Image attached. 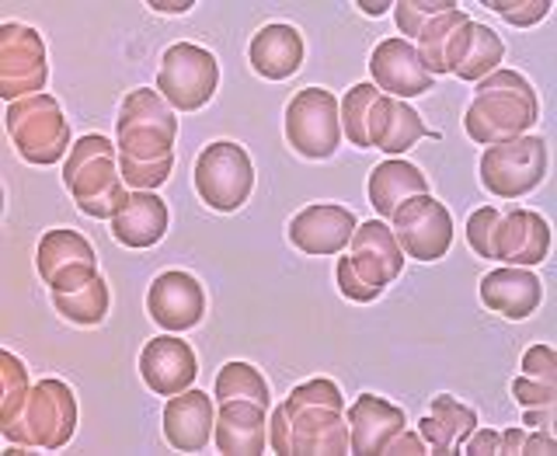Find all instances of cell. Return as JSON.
I'll list each match as a JSON object with an SVG mask.
<instances>
[{"instance_id":"cell-37","label":"cell","mask_w":557,"mask_h":456,"mask_svg":"<svg viewBox=\"0 0 557 456\" xmlns=\"http://www.w3.org/2000/svg\"><path fill=\"white\" fill-rule=\"evenodd\" d=\"M484 8H492L495 14H502L505 22L516 28H530L540 25L550 14V0H487Z\"/></svg>"},{"instance_id":"cell-9","label":"cell","mask_w":557,"mask_h":456,"mask_svg":"<svg viewBox=\"0 0 557 456\" xmlns=\"http://www.w3.org/2000/svg\"><path fill=\"white\" fill-rule=\"evenodd\" d=\"M191 182H196L199 199L213 213H237L251 199L255 188L251 157L234 139H216V144L202 147V153L196 157Z\"/></svg>"},{"instance_id":"cell-12","label":"cell","mask_w":557,"mask_h":456,"mask_svg":"<svg viewBox=\"0 0 557 456\" xmlns=\"http://www.w3.org/2000/svg\"><path fill=\"white\" fill-rule=\"evenodd\" d=\"M286 139L307 161H327L342 144L338 98L324 87H304L286 104Z\"/></svg>"},{"instance_id":"cell-41","label":"cell","mask_w":557,"mask_h":456,"mask_svg":"<svg viewBox=\"0 0 557 456\" xmlns=\"http://www.w3.org/2000/svg\"><path fill=\"white\" fill-rule=\"evenodd\" d=\"M460 453H467V456H495V453H502V432H495V429H474L463 440Z\"/></svg>"},{"instance_id":"cell-45","label":"cell","mask_w":557,"mask_h":456,"mask_svg":"<svg viewBox=\"0 0 557 456\" xmlns=\"http://www.w3.org/2000/svg\"><path fill=\"white\" fill-rule=\"evenodd\" d=\"M153 11H161V14H182V11H188L191 4H150Z\"/></svg>"},{"instance_id":"cell-42","label":"cell","mask_w":557,"mask_h":456,"mask_svg":"<svg viewBox=\"0 0 557 456\" xmlns=\"http://www.w3.org/2000/svg\"><path fill=\"white\" fill-rule=\"evenodd\" d=\"M522 453H533V456H550L557 453V443L550 440V432L544 429H536V432H527V440H522Z\"/></svg>"},{"instance_id":"cell-24","label":"cell","mask_w":557,"mask_h":456,"mask_svg":"<svg viewBox=\"0 0 557 456\" xmlns=\"http://www.w3.org/2000/svg\"><path fill=\"white\" fill-rule=\"evenodd\" d=\"M370 147L383 150L387 157H400L405 150H411L422 136H435L425 130L422 115H418L408 101L380 95L370 109Z\"/></svg>"},{"instance_id":"cell-6","label":"cell","mask_w":557,"mask_h":456,"mask_svg":"<svg viewBox=\"0 0 557 456\" xmlns=\"http://www.w3.org/2000/svg\"><path fill=\"white\" fill-rule=\"evenodd\" d=\"M4 429V440L14 446H28V449H63L77 432V397L66 387L63 380H39L32 383L28 400L22 415L14 418Z\"/></svg>"},{"instance_id":"cell-30","label":"cell","mask_w":557,"mask_h":456,"mask_svg":"<svg viewBox=\"0 0 557 456\" xmlns=\"http://www.w3.org/2000/svg\"><path fill=\"white\" fill-rule=\"evenodd\" d=\"M109 304H112V293H109V283H104V275H98L95 283H87L74 293H52L57 313H63L70 324H81V328L101 324L104 313H109Z\"/></svg>"},{"instance_id":"cell-13","label":"cell","mask_w":557,"mask_h":456,"mask_svg":"<svg viewBox=\"0 0 557 456\" xmlns=\"http://www.w3.org/2000/svg\"><path fill=\"white\" fill-rule=\"evenodd\" d=\"M49 81L46 42L32 25H0V98L8 104L42 95Z\"/></svg>"},{"instance_id":"cell-46","label":"cell","mask_w":557,"mask_h":456,"mask_svg":"<svg viewBox=\"0 0 557 456\" xmlns=\"http://www.w3.org/2000/svg\"><path fill=\"white\" fill-rule=\"evenodd\" d=\"M366 14H387V8H394V4H359Z\"/></svg>"},{"instance_id":"cell-26","label":"cell","mask_w":557,"mask_h":456,"mask_svg":"<svg viewBox=\"0 0 557 456\" xmlns=\"http://www.w3.org/2000/svg\"><path fill=\"white\" fill-rule=\"evenodd\" d=\"M168 202L153 192H133L112 217V237L126 248H153L168 234Z\"/></svg>"},{"instance_id":"cell-39","label":"cell","mask_w":557,"mask_h":456,"mask_svg":"<svg viewBox=\"0 0 557 456\" xmlns=\"http://www.w3.org/2000/svg\"><path fill=\"white\" fill-rule=\"evenodd\" d=\"M522 377L557 383V356L550 345H533L527 356H522Z\"/></svg>"},{"instance_id":"cell-27","label":"cell","mask_w":557,"mask_h":456,"mask_svg":"<svg viewBox=\"0 0 557 456\" xmlns=\"http://www.w3.org/2000/svg\"><path fill=\"white\" fill-rule=\"evenodd\" d=\"M251 70L265 81H289L304 66V35L293 25H265L248 46Z\"/></svg>"},{"instance_id":"cell-4","label":"cell","mask_w":557,"mask_h":456,"mask_svg":"<svg viewBox=\"0 0 557 456\" xmlns=\"http://www.w3.org/2000/svg\"><path fill=\"white\" fill-rule=\"evenodd\" d=\"M63 185L70 188L81 213L95 220H112L122 199L129 196L119 171V147L101 133L81 136L63 161Z\"/></svg>"},{"instance_id":"cell-38","label":"cell","mask_w":557,"mask_h":456,"mask_svg":"<svg viewBox=\"0 0 557 456\" xmlns=\"http://www.w3.org/2000/svg\"><path fill=\"white\" fill-rule=\"evenodd\" d=\"M512 397L522 408H544V405H557V383H544L533 377H519L512 383Z\"/></svg>"},{"instance_id":"cell-2","label":"cell","mask_w":557,"mask_h":456,"mask_svg":"<svg viewBox=\"0 0 557 456\" xmlns=\"http://www.w3.org/2000/svg\"><path fill=\"white\" fill-rule=\"evenodd\" d=\"M540 101L533 84L516 70L498 66L474 87V101L463 115L467 136L481 147H498L527 136L536 126Z\"/></svg>"},{"instance_id":"cell-5","label":"cell","mask_w":557,"mask_h":456,"mask_svg":"<svg viewBox=\"0 0 557 456\" xmlns=\"http://www.w3.org/2000/svg\"><path fill=\"white\" fill-rule=\"evenodd\" d=\"M400 269H405V251H400L391 223L366 220L362 226H356L352 241H348V255L338 258L335 279L345 300L373 304L400 275Z\"/></svg>"},{"instance_id":"cell-17","label":"cell","mask_w":557,"mask_h":456,"mask_svg":"<svg viewBox=\"0 0 557 456\" xmlns=\"http://www.w3.org/2000/svg\"><path fill=\"white\" fill-rule=\"evenodd\" d=\"M370 74H373V87H380L383 95L400 98V101L425 95L435 84L422 52L408 39H383L370 57Z\"/></svg>"},{"instance_id":"cell-19","label":"cell","mask_w":557,"mask_h":456,"mask_svg":"<svg viewBox=\"0 0 557 456\" xmlns=\"http://www.w3.org/2000/svg\"><path fill=\"white\" fill-rule=\"evenodd\" d=\"M356 217L345 206L335 202H318L300 209L289 220V241L296 251L304 255H338L348 248V241L356 234Z\"/></svg>"},{"instance_id":"cell-15","label":"cell","mask_w":557,"mask_h":456,"mask_svg":"<svg viewBox=\"0 0 557 456\" xmlns=\"http://www.w3.org/2000/svg\"><path fill=\"white\" fill-rule=\"evenodd\" d=\"M35 266L49 293H74L101 275L91 241L77 231H46L35 251Z\"/></svg>"},{"instance_id":"cell-43","label":"cell","mask_w":557,"mask_h":456,"mask_svg":"<svg viewBox=\"0 0 557 456\" xmlns=\"http://www.w3.org/2000/svg\"><path fill=\"white\" fill-rule=\"evenodd\" d=\"M522 426H536V429H550L554 426V405L544 408H522Z\"/></svg>"},{"instance_id":"cell-25","label":"cell","mask_w":557,"mask_h":456,"mask_svg":"<svg viewBox=\"0 0 557 456\" xmlns=\"http://www.w3.org/2000/svg\"><path fill=\"white\" fill-rule=\"evenodd\" d=\"M265 411L255 405V400H223L216 426H213V440L220 453H234V456H258L269 446V422Z\"/></svg>"},{"instance_id":"cell-10","label":"cell","mask_w":557,"mask_h":456,"mask_svg":"<svg viewBox=\"0 0 557 456\" xmlns=\"http://www.w3.org/2000/svg\"><path fill=\"white\" fill-rule=\"evenodd\" d=\"M220 87V63L209 49L191 42H174L161 70H157V91L174 112H199Z\"/></svg>"},{"instance_id":"cell-18","label":"cell","mask_w":557,"mask_h":456,"mask_svg":"<svg viewBox=\"0 0 557 456\" xmlns=\"http://www.w3.org/2000/svg\"><path fill=\"white\" fill-rule=\"evenodd\" d=\"M199 373V359L191 353V345L174 338V335H161L150 338L139 353V377H144L147 387L157 397H174L188 391L196 383Z\"/></svg>"},{"instance_id":"cell-16","label":"cell","mask_w":557,"mask_h":456,"mask_svg":"<svg viewBox=\"0 0 557 456\" xmlns=\"http://www.w3.org/2000/svg\"><path fill=\"white\" fill-rule=\"evenodd\" d=\"M147 310H150L153 324L164 328L168 335H182V331H191L206 318L202 283L191 272H182V269L161 272L150 283Z\"/></svg>"},{"instance_id":"cell-32","label":"cell","mask_w":557,"mask_h":456,"mask_svg":"<svg viewBox=\"0 0 557 456\" xmlns=\"http://www.w3.org/2000/svg\"><path fill=\"white\" fill-rule=\"evenodd\" d=\"M216 400H255V405L269 408L272 405V394H269V383L261 377L251 362H226L220 377H216Z\"/></svg>"},{"instance_id":"cell-22","label":"cell","mask_w":557,"mask_h":456,"mask_svg":"<svg viewBox=\"0 0 557 456\" xmlns=\"http://www.w3.org/2000/svg\"><path fill=\"white\" fill-rule=\"evenodd\" d=\"M348 449L359 456H380L400 429H408V415L376 394H362L345 415Z\"/></svg>"},{"instance_id":"cell-20","label":"cell","mask_w":557,"mask_h":456,"mask_svg":"<svg viewBox=\"0 0 557 456\" xmlns=\"http://www.w3.org/2000/svg\"><path fill=\"white\" fill-rule=\"evenodd\" d=\"M502 60H505V42L487 25L470 22V17H467V22L453 32L443 66H446V74H453V77L478 84L487 74H495V70L502 66Z\"/></svg>"},{"instance_id":"cell-34","label":"cell","mask_w":557,"mask_h":456,"mask_svg":"<svg viewBox=\"0 0 557 456\" xmlns=\"http://www.w3.org/2000/svg\"><path fill=\"white\" fill-rule=\"evenodd\" d=\"M0 383H4V405H0V426H11L17 415H22L25 400H28V370L25 362L14 353H0Z\"/></svg>"},{"instance_id":"cell-35","label":"cell","mask_w":557,"mask_h":456,"mask_svg":"<svg viewBox=\"0 0 557 456\" xmlns=\"http://www.w3.org/2000/svg\"><path fill=\"white\" fill-rule=\"evenodd\" d=\"M453 8H460V4H453V0H397L394 22H397L400 32H405V39L414 42L418 32H422L432 17H440V14H446Z\"/></svg>"},{"instance_id":"cell-40","label":"cell","mask_w":557,"mask_h":456,"mask_svg":"<svg viewBox=\"0 0 557 456\" xmlns=\"http://www.w3.org/2000/svg\"><path fill=\"white\" fill-rule=\"evenodd\" d=\"M429 453V446H425V440H422V432H411V429H400L394 440L383 446V453L380 456H425Z\"/></svg>"},{"instance_id":"cell-8","label":"cell","mask_w":557,"mask_h":456,"mask_svg":"<svg viewBox=\"0 0 557 456\" xmlns=\"http://www.w3.org/2000/svg\"><path fill=\"white\" fill-rule=\"evenodd\" d=\"M8 136L17 157L35 168H52L70 153V122L52 95H32L8 104Z\"/></svg>"},{"instance_id":"cell-28","label":"cell","mask_w":557,"mask_h":456,"mask_svg":"<svg viewBox=\"0 0 557 456\" xmlns=\"http://www.w3.org/2000/svg\"><path fill=\"white\" fill-rule=\"evenodd\" d=\"M474 429H478V411L460 405V400L449 397V394L432 397L429 415L422 418V422H418V432H422L429 453H440V456L460 453L463 440Z\"/></svg>"},{"instance_id":"cell-36","label":"cell","mask_w":557,"mask_h":456,"mask_svg":"<svg viewBox=\"0 0 557 456\" xmlns=\"http://www.w3.org/2000/svg\"><path fill=\"white\" fill-rule=\"evenodd\" d=\"M171 168H174V157L171 161H133V157L119 153V171H122V182L133 192H153L161 188L171 178Z\"/></svg>"},{"instance_id":"cell-7","label":"cell","mask_w":557,"mask_h":456,"mask_svg":"<svg viewBox=\"0 0 557 456\" xmlns=\"http://www.w3.org/2000/svg\"><path fill=\"white\" fill-rule=\"evenodd\" d=\"M174 136H178V119L174 109L161 98V91L136 87L122 98L115 119V147L133 161H171Z\"/></svg>"},{"instance_id":"cell-33","label":"cell","mask_w":557,"mask_h":456,"mask_svg":"<svg viewBox=\"0 0 557 456\" xmlns=\"http://www.w3.org/2000/svg\"><path fill=\"white\" fill-rule=\"evenodd\" d=\"M463 22H467V14H463L460 8H453V11H446V14H440V17H432V22H429L422 32H418L414 49L422 52V60H425V66H429V74H432V77L446 74V66H443V60H446V46H449V39H453V32H457Z\"/></svg>"},{"instance_id":"cell-3","label":"cell","mask_w":557,"mask_h":456,"mask_svg":"<svg viewBox=\"0 0 557 456\" xmlns=\"http://www.w3.org/2000/svg\"><path fill=\"white\" fill-rule=\"evenodd\" d=\"M467 244L478 258H492L502 266L533 269L550 251V223L533 209H509L498 213L495 206L474 209L467 220Z\"/></svg>"},{"instance_id":"cell-31","label":"cell","mask_w":557,"mask_h":456,"mask_svg":"<svg viewBox=\"0 0 557 456\" xmlns=\"http://www.w3.org/2000/svg\"><path fill=\"white\" fill-rule=\"evenodd\" d=\"M383 91L373 84H356V87H348L345 98L338 101V115H342V136L348 139L352 147L359 150H370V109H373V101L380 98Z\"/></svg>"},{"instance_id":"cell-14","label":"cell","mask_w":557,"mask_h":456,"mask_svg":"<svg viewBox=\"0 0 557 456\" xmlns=\"http://www.w3.org/2000/svg\"><path fill=\"white\" fill-rule=\"evenodd\" d=\"M391 231L408 258L440 261L453 244V217L440 199L425 192V196H411L394 209Z\"/></svg>"},{"instance_id":"cell-44","label":"cell","mask_w":557,"mask_h":456,"mask_svg":"<svg viewBox=\"0 0 557 456\" xmlns=\"http://www.w3.org/2000/svg\"><path fill=\"white\" fill-rule=\"evenodd\" d=\"M522 440H527V432H522V429H505L502 432V453L505 456H519L522 453Z\"/></svg>"},{"instance_id":"cell-11","label":"cell","mask_w":557,"mask_h":456,"mask_svg":"<svg viewBox=\"0 0 557 456\" xmlns=\"http://www.w3.org/2000/svg\"><path fill=\"white\" fill-rule=\"evenodd\" d=\"M547 174V144L527 133L509 144L487 147L481 153V185L495 199H522L544 182Z\"/></svg>"},{"instance_id":"cell-23","label":"cell","mask_w":557,"mask_h":456,"mask_svg":"<svg viewBox=\"0 0 557 456\" xmlns=\"http://www.w3.org/2000/svg\"><path fill=\"white\" fill-rule=\"evenodd\" d=\"M213 397L202 391H182L164 405V440L178 453H199L213 440Z\"/></svg>"},{"instance_id":"cell-1","label":"cell","mask_w":557,"mask_h":456,"mask_svg":"<svg viewBox=\"0 0 557 456\" xmlns=\"http://www.w3.org/2000/svg\"><path fill=\"white\" fill-rule=\"evenodd\" d=\"M342 411V391L331 380L296 383L272 411L269 443L283 456H342L348 453V422Z\"/></svg>"},{"instance_id":"cell-29","label":"cell","mask_w":557,"mask_h":456,"mask_svg":"<svg viewBox=\"0 0 557 456\" xmlns=\"http://www.w3.org/2000/svg\"><path fill=\"white\" fill-rule=\"evenodd\" d=\"M425 192H429V178L414 164L400 161V157H387L370 174V206L383 220H391V213L405 199L425 196Z\"/></svg>"},{"instance_id":"cell-21","label":"cell","mask_w":557,"mask_h":456,"mask_svg":"<svg viewBox=\"0 0 557 456\" xmlns=\"http://www.w3.org/2000/svg\"><path fill=\"white\" fill-rule=\"evenodd\" d=\"M544 300V283L533 269L502 266L481 279V304L509 321H527Z\"/></svg>"}]
</instances>
